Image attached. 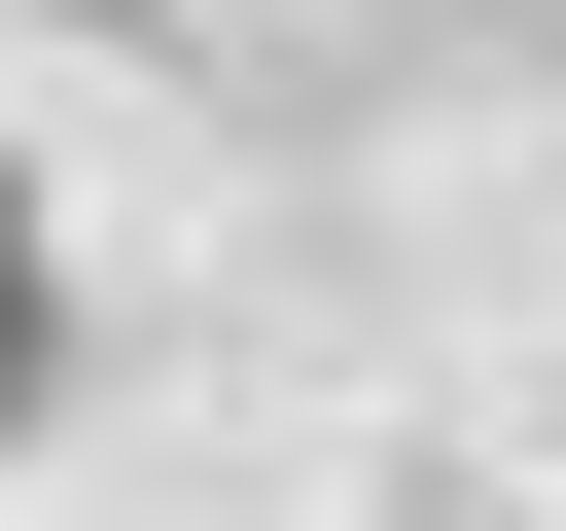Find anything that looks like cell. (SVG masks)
<instances>
[{
    "label": "cell",
    "instance_id": "6da1fadb",
    "mask_svg": "<svg viewBox=\"0 0 566 531\" xmlns=\"http://www.w3.org/2000/svg\"><path fill=\"white\" fill-rule=\"evenodd\" d=\"M35 389H71V283H35V248H0V425H35Z\"/></svg>",
    "mask_w": 566,
    "mask_h": 531
}]
</instances>
